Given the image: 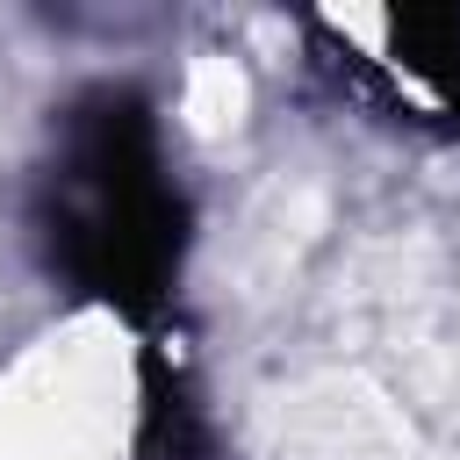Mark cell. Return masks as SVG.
<instances>
[{
  "label": "cell",
  "instance_id": "1",
  "mask_svg": "<svg viewBox=\"0 0 460 460\" xmlns=\"http://www.w3.org/2000/svg\"><path fill=\"white\" fill-rule=\"evenodd\" d=\"M446 58H460V50H446ZM431 79H460V65H431Z\"/></svg>",
  "mask_w": 460,
  "mask_h": 460
}]
</instances>
